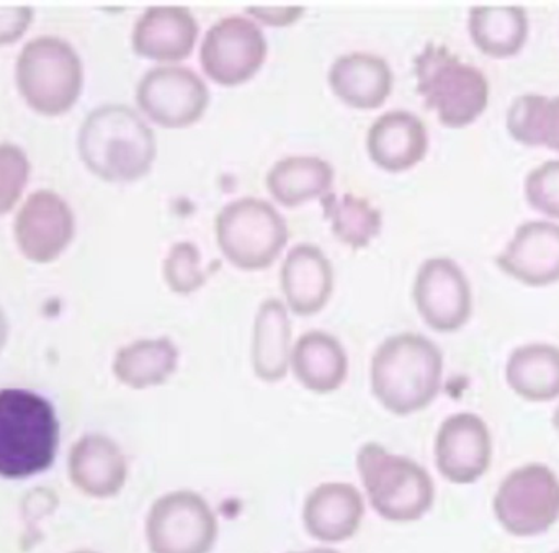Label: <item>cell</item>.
<instances>
[{
  "mask_svg": "<svg viewBox=\"0 0 559 553\" xmlns=\"http://www.w3.org/2000/svg\"><path fill=\"white\" fill-rule=\"evenodd\" d=\"M301 518L306 532L314 541L322 544L350 541L364 522V496L350 483H322L306 496Z\"/></svg>",
  "mask_w": 559,
  "mask_h": 553,
  "instance_id": "cell-16",
  "label": "cell"
},
{
  "mask_svg": "<svg viewBox=\"0 0 559 553\" xmlns=\"http://www.w3.org/2000/svg\"><path fill=\"white\" fill-rule=\"evenodd\" d=\"M288 553H341V552L334 551V549L319 548V549H309V551L288 552Z\"/></svg>",
  "mask_w": 559,
  "mask_h": 553,
  "instance_id": "cell-36",
  "label": "cell"
},
{
  "mask_svg": "<svg viewBox=\"0 0 559 553\" xmlns=\"http://www.w3.org/2000/svg\"><path fill=\"white\" fill-rule=\"evenodd\" d=\"M551 423H554L555 431H557V434L559 436V404L557 407V410H555L554 417H551Z\"/></svg>",
  "mask_w": 559,
  "mask_h": 553,
  "instance_id": "cell-37",
  "label": "cell"
},
{
  "mask_svg": "<svg viewBox=\"0 0 559 553\" xmlns=\"http://www.w3.org/2000/svg\"><path fill=\"white\" fill-rule=\"evenodd\" d=\"M35 9L28 5H0V46L19 42L32 25Z\"/></svg>",
  "mask_w": 559,
  "mask_h": 553,
  "instance_id": "cell-33",
  "label": "cell"
},
{
  "mask_svg": "<svg viewBox=\"0 0 559 553\" xmlns=\"http://www.w3.org/2000/svg\"><path fill=\"white\" fill-rule=\"evenodd\" d=\"M506 381L518 397L532 403L559 398V348L532 342L514 349L506 365Z\"/></svg>",
  "mask_w": 559,
  "mask_h": 553,
  "instance_id": "cell-25",
  "label": "cell"
},
{
  "mask_svg": "<svg viewBox=\"0 0 559 553\" xmlns=\"http://www.w3.org/2000/svg\"><path fill=\"white\" fill-rule=\"evenodd\" d=\"M286 308L298 316L318 315L334 292V268L314 245H296L280 271Z\"/></svg>",
  "mask_w": 559,
  "mask_h": 553,
  "instance_id": "cell-19",
  "label": "cell"
},
{
  "mask_svg": "<svg viewBox=\"0 0 559 553\" xmlns=\"http://www.w3.org/2000/svg\"><path fill=\"white\" fill-rule=\"evenodd\" d=\"M265 183L280 205L293 209L324 199L334 184V167L321 157H285L272 166Z\"/></svg>",
  "mask_w": 559,
  "mask_h": 553,
  "instance_id": "cell-27",
  "label": "cell"
},
{
  "mask_svg": "<svg viewBox=\"0 0 559 553\" xmlns=\"http://www.w3.org/2000/svg\"><path fill=\"white\" fill-rule=\"evenodd\" d=\"M164 279L177 295H192L209 279L202 268V252L193 243L180 242L170 248L163 266Z\"/></svg>",
  "mask_w": 559,
  "mask_h": 553,
  "instance_id": "cell-30",
  "label": "cell"
},
{
  "mask_svg": "<svg viewBox=\"0 0 559 553\" xmlns=\"http://www.w3.org/2000/svg\"><path fill=\"white\" fill-rule=\"evenodd\" d=\"M286 220L267 200L245 197L223 207L216 216V239L226 261L241 271L271 268L285 246Z\"/></svg>",
  "mask_w": 559,
  "mask_h": 553,
  "instance_id": "cell-7",
  "label": "cell"
},
{
  "mask_svg": "<svg viewBox=\"0 0 559 553\" xmlns=\"http://www.w3.org/2000/svg\"><path fill=\"white\" fill-rule=\"evenodd\" d=\"M9 319H7L5 311H3L2 306H0V354H2L3 349H5L7 342H9Z\"/></svg>",
  "mask_w": 559,
  "mask_h": 553,
  "instance_id": "cell-35",
  "label": "cell"
},
{
  "mask_svg": "<svg viewBox=\"0 0 559 553\" xmlns=\"http://www.w3.org/2000/svg\"><path fill=\"white\" fill-rule=\"evenodd\" d=\"M357 470L371 509L384 521H420L436 503L432 476L416 460L396 456L381 444L358 449Z\"/></svg>",
  "mask_w": 559,
  "mask_h": 553,
  "instance_id": "cell-4",
  "label": "cell"
},
{
  "mask_svg": "<svg viewBox=\"0 0 559 553\" xmlns=\"http://www.w3.org/2000/svg\"><path fill=\"white\" fill-rule=\"evenodd\" d=\"M251 15L272 26H286L305 13L302 7H251Z\"/></svg>",
  "mask_w": 559,
  "mask_h": 553,
  "instance_id": "cell-34",
  "label": "cell"
},
{
  "mask_svg": "<svg viewBox=\"0 0 559 553\" xmlns=\"http://www.w3.org/2000/svg\"><path fill=\"white\" fill-rule=\"evenodd\" d=\"M414 72L420 98L443 127H468L488 108V78L447 46L427 43L414 59Z\"/></svg>",
  "mask_w": 559,
  "mask_h": 553,
  "instance_id": "cell-5",
  "label": "cell"
},
{
  "mask_svg": "<svg viewBox=\"0 0 559 553\" xmlns=\"http://www.w3.org/2000/svg\"><path fill=\"white\" fill-rule=\"evenodd\" d=\"M16 87L32 110L68 114L84 89V66L74 46L59 36L29 39L16 59Z\"/></svg>",
  "mask_w": 559,
  "mask_h": 553,
  "instance_id": "cell-6",
  "label": "cell"
},
{
  "mask_svg": "<svg viewBox=\"0 0 559 553\" xmlns=\"http://www.w3.org/2000/svg\"><path fill=\"white\" fill-rule=\"evenodd\" d=\"M499 269L528 286L559 282V225L527 222L496 259Z\"/></svg>",
  "mask_w": 559,
  "mask_h": 553,
  "instance_id": "cell-18",
  "label": "cell"
},
{
  "mask_svg": "<svg viewBox=\"0 0 559 553\" xmlns=\"http://www.w3.org/2000/svg\"><path fill=\"white\" fill-rule=\"evenodd\" d=\"M442 351L417 332L384 339L371 357V393L394 416H411L429 408L442 390Z\"/></svg>",
  "mask_w": 559,
  "mask_h": 553,
  "instance_id": "cell-1",
  "label": "cell"
},
{
  "mask_svg": "<svg viewBox=\"0 0 559 553\" xmlns=\"http://www.w3.org/2000/svg\"><path fill=\"white\" fill-rule=\"evenodd\" d=\"M292 319L288 308L278 298H269L259 306L252 331L251 362L262 381L277 384L288 375L292 357Z\"/></svg>",
  "mask_w": 559,
  "mask_h": 553,
  "instance_id": "cell-23",
  "label": "cell"
},
{
  "mask_svg": "<svg viewBox=\"0 0 559 553\" xmlns=\"http://www.w3.org/2000/svg\"><path fill=\"white\" fill-rule=\"evenodd\" d=\"M322 210L335 238L352 249L367 248L383 230L380 210L354 193H328L322 199Z\"/></svg>",
  "mask_w": 559,
  "mask_h": 553,
  "instance_id": "cell-28",
  "label": "cell"
},
{
  "mask_svg": "<svg viewBox=\"0 0 559 553\" xmlns=\"http://www.w3.org/2000/svg\"><path fill=\"white\" fill-rule=\"evenodd\" d=\"M61 423L55 404L26 388L0 390V479L29 480L58 459Z\"/></svg>",
  "mask_w": 559,
  "mask_h": 553,
  "instance_id": "cell-3",
  "label": "cell"
},
{
  "mask_svg": "<svg viewBox=\"0 0 559 553\" xmlns=\"http://www.w3.org/2000/svg\"><path fill=\"white\" fill-rule=\"evenodd\" d=\"M289 368L311 393H334L347 380L348 355L335 336L314 329L299 336L293 345Z\"/></svg>",
  "mask_w": 559,
  "mask_h": 553,
  "instance_id": "cell-22",
  "label": "cell"
},
{
  "mask_svg": "<svg viewBox=\"0 0 559 553\" xmlns=\"http://www.w3.org/2000/svg\"><path fill=\"white\" fill-rule=\"evenodd\" d=\"M179 361V348L173 339H138L118 349L111 372L124 387L147 390L166 384L176 374Z\"/></svg>",
  "mask_w": 559,
  "mask_h": 553,
  "instance_id": "cell-24",
  "label": "cell"
},
{
  "mask_svg": "<svg viewBox=\"0 0 559 553\" xmlns=\"http://www.w3.org/2000/svg\"><path fill=\"white\" fill-rule=\"evenodd\" d=\"M413 296L420 318L433 331H459L472 318V285L453 259H427L417 271Z\"/></svg>",
  "mask_w": 559,
  "mask_h": 553,
  "instance_id": "cell-13",
  "label": "cell"
},
{
  "mask_svg": "<svg viewBox=\"0 0 559 553\" xmlns=\"http://www.w3.org/2000/svg\"><path fill=\"white\" fill-rule=\"evenodd\" d=\"M492 511L514 538L547 534L559 521V476L544 463L512 470L496 492Z\"/></svg>",
  "mask_w": 559,
  "mask_h": 553,
  "instance_id": "cell-8",
  "label": "cell"
},
{
  "mask_svg": "<svg viewBox=\"0 0 559 553\" xmlns=\"http://www.w3.org/2000/svg\"><path fill=\"white\" fill-rule=\"evenodd\" d=\"M71 553H98V552L88 551V549H81V551H74V552H71Z\"/></svg>",
  "mask_w": 559,
  "mask_h": 553,
  "instance_id": "cell-38",
  "label": "cell"
},
{
  "mask_svg": "<svg viewBox=\"0 0 559 553\" xmlns=\"http://www.w3.org/2000/svg\"><path fill=\"white\" fill-rule=\"evenodd\" d=\"M138 107L163 128H187L202 120L210 105V89L192 69L157 66L141 79Z\"/></svg>",
  "mask_w": 559,
  "mask_h": 553,
  "instance_id": "cell-11",
  "label": "cell"
},
{
  "mask_svg": "<svg viewBox=\"0 0 559 553\" xmlns=\"http://www.w3.org/2000/svg\"><path fill=\"white\" fill-rule=\"evenodd\" d=\"M328 81L335 97L357 110L380 108L393 91L391 66L370 52L338 56L329 69Z\"/></svg>",
  "mask_w": 559,
  "mask_h": 553,
  "instance_id": "cell-21",
  "label": "cell"
},
{
  "mask_svg": "<svg viewBox=\"0 0 559 553\" xmlns=\"http://www.w3.org/2000/svg\"><path fill=\"white\" fill-rule=\"evenodd\" d=\"M267 52L261 26L248 16L231 15L210 26L200 48V64L215 84L236 87L261 71Z\"/></svg>",
  "mask_w": 559,
  "mask_h": 553,
  "instance_id": "cell-10",
  "label": "cell"
},
{
  "mask_svg": "<svg viewBox=\"0 0 559 553\" xmlns=\"http://www.w3.org/2000/svg\"><path fill=\"white\" fill-rule=\"evenodd\" d=\"M75 216L69 203L52 190H36L16 213L13 236L26 261L51 264L71 246Z\"/></svg>",
  "mask_w": 559,
  "mask_h": 553,
  "instance_id": "cell-12",
  "label": "cell"
},
{
  "mask_svg": "<svg viewBox=\"0 0 559 553\" xmlns=\"http://www.w3.org/2000/svg\"><path fill=\"white\" fill-rule=\"evenodd\" d=\"M219 525L210 503L192 490L159 496L144 525L151 553H212Z\"/></svg>",
  "mask_w": 559,
  "mask_h": 553,
  "instance_id": "cell-9",
  "label": "cell"
},
{
  "mask_svg": "<svg viewBox=\"0 0 559 553\" xmlns=\"http://www.w3.org/2000/svg\"><path fill=\"white\" fill-rule=\"evenodd\" d=\"M79 156L107 183L127 184L150 174L157 156L153 128L133 108L107 104L85 117L78 138Z\"/></svg>",
  "mask_w": 559,
  "mask_h": 553,
  "instance_id": "cell-2",
  "label": "cell"
},
{
  "mask_svg": "<svg viewBox=\"0 0 559 553\" xmlns=\"http://www.w3.org/2000/svg\"><path fill=\"white\" fill-rule=\"evenodd\" d=\"M436 467L453 485H473L488 473L492 462V436L488 424L475 413H455L437 431Z\"/></svg>",
  "mask_w": 559,
  "mask_h": 553,
  "instance_id": "cell-14",
  "label": "cell"
},
{
  "mask_svg": "<svg viewBox=\"0 0 559 553\" xmlns=\"http://www.w3.org/2000/svg\"><path fill=\"white\" fill-rule=\"evenodd\" d=\"M367 151L370 160L386 173L413 169L429 151L426 125L411 111H386L368 130Z\"/></svg>",
  "mask_w": 559,
  "mask_h": 553,
  "instance_id": "cell-20",
  "label": "cell"
},
{
  "mask_svg": "<svg viewBox=\"0 0 559 553\" xmlns=\"http://www.w3.org/2000/svg\"><path fill=\"white\" fill-rule=\"evenodd\" d=\"M511 137L525 146H547L559 153V97L525 94L508 111Z\"/></svg>",
  "mask_w": 559,
  "mask_h": 553,
  "instance_id": "cell-29",
  "label": "cell"
},
{
  "mask_svg": "<svg viewBox=\"0 0 559 553\" xmlns=\"http://www.w3.org/2000/svg\"><path fill=\"white\" fill-rule=\"evenodd\" d=\"M468 26L473 43L483 55L495 59L512 58L527 42V10L518 5L473 7Z\"/></svg>",
  "mask_w": 559,
  "mask_h": 553,
  "instance_id": "cell-26",
  "label": "cell"
},
{
  "mask_svg": "<svg viewBox=\"0 0 559 553\" xmlns=\"http://www.w3.org/2000/svg\"><path fill=\"white\" fill-rule=\"evenodd\" d=\"M554 553H559V551H557V552H554Z\"/></svg>",
  "mask_w": 559,
  "mask_h": 553,
  "instance_id": "cell-39",
  "label": "cell"
},
{
  "mask_svg": "<svg viewBox=\"0 0 559 553\" xmlns=\"http://www.w3.org/2000/svg\"><path fill=\"white\" fill-rule=\"evenodd\" d=\"M200 26L186 7H150L134 25L131 43L140 58L179 62L195 49Z\"/></svg>",
  "mask_w": 559,
  "mask_h": 553,
  "instance_id": "cell-17",
  "label": "cell"
},
{
  "mask_svg": "<svg viewBox=\"0 0 559 553\" xmlns=\"http://www.w3.org/2000/svg\"><path fill=\"white\" fill-rule=\"evenodd\" d=\"M72 486L92 499H110L123 492L130 475L127 456L117 440L100 433L84 434L68 456Z\"/></svg>",
  "mask_w": 559,
  "mask_h": 553,
  "instance_id": "cell-15",
  "label": "cell"
},
{
  "mask_svg": "<svg viewBox=\"0 0 559 553\" xmlns=\"http://www.w3.org/2000/svg\"><path fill=\"white\" fill-rule=\"evenodd\" d=\"M525 197L532 209L550 219L559 220V161L547 163L532 170L525 179Z\"/></svg>",
  "mask_w": 559,
  "mask_h": 553,
  "instance_id": "cell-32",
  "label": "cell"
},
{
  "mask_svg": "<svg viewBox=\"0 0 559 553\" xmlns=\"http://www.w3.org/2000/svg\"><path fill=\"white\" fill-rule=\"evenodd\" d=\"M28 156L22 148L0 143V215L9 213L19 203L29 179Z\"/></svg>",
  "mask_w": 559,
  "mask_h": 553,
  "instance_id": "cell-31",
  "label": "cell"
}]
</instances>
